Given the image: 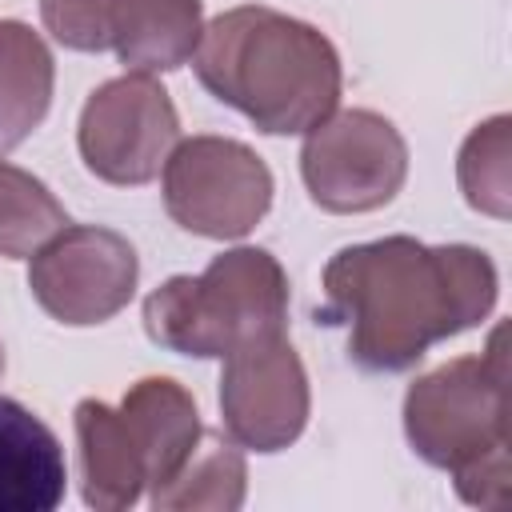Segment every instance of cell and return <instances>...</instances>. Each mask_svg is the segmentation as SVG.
I'll return each mask as SVG.
<instances>
[{
	"label": "cell",
	"instance_id": "52a82bcc",
	"mask_svg": "<svg viewBox=\"0 0 512 512\" xmlns=\"http://www.w3.org/2000/svg\"><path fill=\"white\" fill-rule=\"evenodd\" d=\"M76 144L96 180L140 188L160 176L164 160L180 144V116L152 72H124L84 100Z\"/></svg>",
	"mask_w": 512,
	"mask_h": 512
},
{
	"label": "cell",
	"instance_id": "e0dca14e",
	"mask_svg": "<svg viewBox=\"0 0 512 512\" xmlns=\"http://www.w3.org/2000/svg\"><path fill=\"white\" fill-rule=\"evenodd\" d=\"M508 140H512V120L500 112L476 124L456 156V180L468 208L492 220H508L512 212V160H508L512 144Z\"/></svg>",
	"mask_w": 512,
	"mask_h": 512
},
{
	"label": "cell",
	"instance_id": "30bf717a",
	"mask_svg": "<svg viewBox=\"0 0 512 512\" xmlns=\"http://www.w3.org/2000/svg\"><path fill=\"white\" fill-rule=\"evenodd\" d=\"M120 420L128 428L132 448L144 460L152 492L184 468V460L192 456V448L200 444V432H204L192 392L184 384H176L172 376L136 380L120 400Z\"/></svg>",
	"mask_w": 512,
	"mask_h": 512
},
{
	"label": "cell",
	"instance_id": "d6986e66",
	"mask_svg": "<svg viewBox=\"0 0 512 512\" xmlns=\"http://www.w3.org/2000/svg\"><path fill=\"white\" fill-rule=\"evenodd\" d=\"M0 376H4V348H0Z\"/></svg>",
	"mask_w": 512,
	"mask_h": 512
},
{
	"label": "cell",
	"instance_id": "7a4b0ae2",
	"mask_svg": "<svg viewBox=\"0 0 512 512\" xmlns=\"http://www.w3.org/2000/svg\"><path fill=\"white\" fill-rule=\"evenodd\" d=\"M200 84L268 136H296L336 112L344 68L336 44L268 4H240L204 24L192 52Z\"/></svg>",
	"mask_w": 512,
	"mask_h": 512
},
{
	"label": "cell",
	"instance_id": "8fae6325",
	"mask_svg": "<svg viewBox=\"0 0 512 512\" xmlns=\"http://www.w3.org/2000/svg\"><path fill=\"white\" fill-rule=\"evenodd\" d=\"M68 468L56 432L20 400L0 396V512H52Z\"/></svg>",
	"mask_w": 512,
	"mask_h": 512
},
{
	"label": "cell",
	"instance_id": "ac0fdd59",
	"mask_svg": "<svg viewBox=\"0 0 512 512\" xmlns=\"http://www.w3.org/2000/svg\"><path fill=\"white\" fill-rule=\"evenodd\" d=\"M112 4L116 0H40V20L56 44L72 52L112 48Z\"/></svg>",
	"mask_w": 512,
	"mask_h": 512
},
{
	"label": "cell",
	"instance_id": "4fadbf2b",
	"mask_svg": "<svg viewBox=\"0 0 512 512\" xmlns=\"http://www.w3.org/2000/svg\"><path fill=\"white\" fill-rule=\"evenodd\" d=\"M204 32L200 0H116L112 48L132 72H176Z\"/></svg>",
	"mask_w": 512,
	"mask_h": 512
},
{
	"label": "cell",
	"instance_id": "5bb4252c",
	"mask_svg": "<svg viewBox=\"0 0 512 512\" xmlns=\"http://www.w3.org/2000/svg\"><path fill=\"white\" fill-rule=\"evenodd\" d=\"M56 64L40 32L0 20V156L20 148L52 108Z\"/></svg>",
	"mask_w": 512,
	"mask_h": 512
},
{
	"label": "cell",
	"instance_id": "5b68a950",
	"mask_svg": "<svg viewBox=\"0 0 512 512\" xmlns=\"http://www.w3.org/2000/svg\"><path fill=\"white\" fill-rule=\"evenodd\" d=\"M272 192L268 164L232 136H188L164 160V208L192 236H248L268 216Z\"/></svg>",
	"mask_w": 512,
	"mask_h": 512
},
{
	"label": "cell",
	"instance_id": "9a60e30c",
	"mask_svg": "<svg viewBox=\"0 0 512 512\" xmlns=\"http://www.w3.org/2000/svg\"><path fill=\"white\" fill-rule=\"evenodd\" d=\"M248 492V464L240 444L220 432H200V444L184 460V468L160 484L148 500L156 512H188V508H216L236 512Z\"/></svg>",
	"mask_w": 512,
	"mask_h": 512
},
{
	"label": "cell",
	"instance_id": "277c9868",
	"mask_svg": "<svg viewBox=\"0 0 512 512\" xmlns=\"http://www.w3.org/2000/svg\"><path fill=\"white\" fill-rule=\"evenodd\" d=\"M288 276L264 248H228L200 276H172L144 300L148 336L180 356L224 360L228 352L284 336Z\"/></svg>",
	"mask_w": 512,
	"mask_h": 512
},
{
	"label": "cell",
	"instance_id": "3957f363",
	"mask_svg": "<svg viewBox=\"0 0 512 512\" xmlns=\"http://www.w3.org/2000/svg\"><path fill=\"white\" fill-rule=\"evenodd\" d=\"M504 332L480 356H456L404 392V436L412 452L452 472L456 492L468 504L500 508L508 500V444H512V396Z\"/></svg>",
	"mask_w": 512,
	"mask_h": 512
},
{
	"label": "cell",
	"instance_id": "9c48e42d",
	"mask_svg": "<svg viewBox=\"0 0 512 512\" xmlns=\"http://www.w3.org/2000/svg\"><path fill=\"white\" fill-rule=\"evenodd\" d=\"M312 412L308 372L288 336H268L224 356V432L248 452H280L300 440Z\"/></svg>",
	"mask_w": 512,
	"mask_h": 512
},
{
	"label": "cell",
	"instance_id": "7c38bea8",
	"mask_svg": "<svg viewBox=\"0 0 512 512\" xmlns=\"http://www.w3.org/2000/svg\"><path fill=\"white\" fill-rule=\"evenodd\" d=\"M72 420H76L84 504L96 512H128L132 504H140L148 488V472L128 440L120 408L104 400H80Z\"/></svg>",
	"mask_w": 512,
	"mask_h": 512
},
{
	"label": "cell",
	"instance_id": "6da1fadb",
	"mask_svg": "<svg viewBox=\"0 0 512 512\" xmlns=\"http://www.w3.org/2000/svg\"><path fill=\"white\" fill-rule=\"evenodd\" d=\"M496 292V264L472 244L384 236L340 248L324 268L328 312L348 324V356L368 372L412 368L432 344L476 328Z\"/></svg>",
	"mask_w": 512,
	"mask_h": 512
},
{
	"label": "cell",
	"instance_id": "8992f818",
	"mask_svg": "<svg viewBox=\"0 0 512 512\" xmlns=\"http://www.w3.org/2000/svg\"><path fill=\"white\" fill-rule=\"evenodd\" d=\"M300 176L312 204L324 212H376L408 180V144L388 116L372 108H344L308 128Z\"/></svg>",
	"mask_w": 512,
	"mask_h": 512
},
{
	"label": "cell",
	"instance_id": "2e32d148",
	"mask_svg": "<svg viewBox=\"0 0 512 512\" xmlns=\"http://www.w3.org/2000/svg\"><path fill=\"white\" fill-rule=\"evenodd\" d=\"M68 228L64 204L32 172L0 160V256L24 260Z\"/></svg>",
	"mask_w": 512,
	"mask_h": 512
},
{
	"label": "cell",
	"instance_id": "ba28073f",
	"mask_svg": "<svg viewBox=\"0 0 512 512\" xmlns=\"http://www.w3.org/2000/svg\"><path fill=\"white\" fill-rule=\"evenodd\" d=\"M136 248L100 224H68L40 252H32L28 288L36 304L72 328L112 320L136 292Z\"/></svg>",
	"mask_w": 512,
	"mask_h": 512
}]
</instances>
